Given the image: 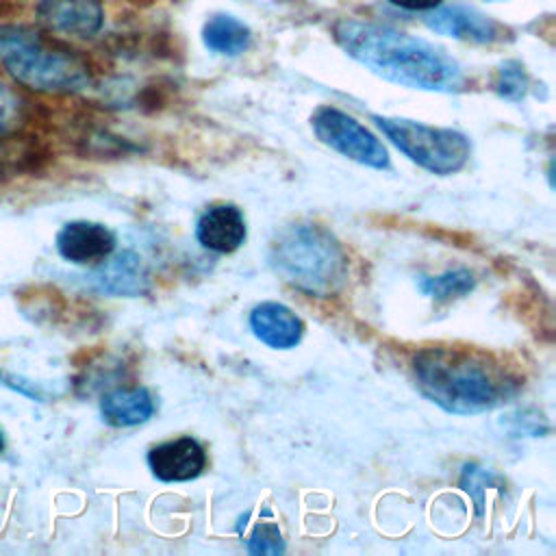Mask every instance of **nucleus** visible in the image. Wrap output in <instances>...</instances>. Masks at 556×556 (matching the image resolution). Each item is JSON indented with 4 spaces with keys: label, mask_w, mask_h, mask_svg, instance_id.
<instances>
[{
    "label": "nucleus",
    "mask_w": 556,
    "mask_h": 556,
    "mask_svg": "<svg viewBox=\"0 0 556 556\" xmlns=\"http://www.w3.org/2000/svg\"><path fill=\"white\" fill-rule=\"evenodd\" d=\"M17 98L0 85V132L7 130L17 119Z\"/></svg>",
    "instance_id": "23"
},
{
    "label": "nucleus",
    "mask_w": 556,
    "mask_h": 556,
    "mask_svg": "<svg viewBox=\"0 0 556 556\" xmlns=\"http://www.w3.org/2000/svg\"><path fill=\"white\" fill-rule=\"evenodd\" d=\"M89 285L106 295L139 298L146 295L152 287L148 265L132 250H122L102 263L87 276Z\"/></svg>",
    "instance_id": "9"
},
{
    "label": "nucleus",
    "mask_w": 556,
    "mask_h": 556,
    "mask_svg": "<svg viewBox=\"0 0 556 556\" xmlns=\"http://www.w3.org/2000/svg\"><path fill=\"white\" fill-rule=\"evenodd\" d=\"M33 28L22 24H0V59L11 52Z\"/></svg>",
    "instance_id": "22"
},
{
    "label": "nucleus",
    "mask_w": 556,
    "mask_h": 556,
    "mask_svg": "<svg viewBox=\"0 0 556 556\" xmlns=\"http://www.w3.org/2000/svg\"><path fill=\"white\" fill-rule=\"evenodd\" d=\"M424 24L439 35H447L452 39L471 41V43H484V46L504 41L508 35L506 26H502L500 22L491 20L482 11L467 4H445V7L439 4L426 11Z\"/></svg>",
    "instance_id": "7"
},
{
    "label": "nucleus",
    "mask_w": 556,
    "mask_h": 556,
    "mask_svg": "<svg viewBox=\"0 0 556 556\" xmlns=\"http://www.w3.org/2000/svg\"><path fill=\"white\" fill-rule=\"evenodd\" d=\"M202 41L211 52L237 56L250 48L252 30L230 13H215L202 26Z\"/></svg>",
    "instance_id": "15"
},
{
    "label": "nucleus",
    "mask_w": 556,
    "mask_h": 556,
    "mask_svg": "<svg viewBox=\"0 0 556 556\" xmlns=\"http://www.w3.org/2000/svg\"><path fill=\"white\" fill-rule=\"evenodd\" d=\"M528 85H530V80H528L526 67L521 65V61L506 59L497 65V72L493 78V89L500 98L519 102L528 93Z\"/></svg>",
    "instance_id": "18"
},
{
    "label": "nucleus",
    "mask_w": 556,
    "mask_h": 556,
    "mask_svg": "<svg viewBox=\"0 0 556 556\" xmlns=\"http://www.w3.org/2000/svg\"><path fill=\"white\" fill-rule=\"evenodd\" d=\"M0 382L13 391H17L20 395L28 397V400H35V402H46L48 400V393L46 389L39 384V382H33L24 376H17V374H7V371H0Z\"/></svg>",
    "instance_id": "21"
},
{
    "label": "nucleus",
    "mask_w": 556,
    "mask_h": 556,
    "mask_svg": "<svg viewBox=\"0 0 556 556\" xmlns=\"http://www.w3.org/2000/svg\"><path fill=\"white\" fill-rule=\"evenodd\" d=\"M502 424H506L515 437H543L549 432L547 419L532 408L515 410V413L506 415V419H502Z\"/></svg>",
    "instance_id": "20"
},
{
    "label": "nucleus",
    "mask_w": 556,
    "mask_h": 556,
    "mask_svg": "<svg viewBox=\"0 0 556 556\" xmlns=\"http://www.w3.org/2000/svg\"><path fill=\"white\" fill-rule=\"evenodd\" d=\"M311 126L321 143L348 156L350 161L374 169L389 167V152L382 141L345 111L334 106H319L311 115Z\"/></svg>",
    "instance_id": "6"
},
{
    "label": "nucleus",
    "mask_w": 556,
    "mask_h": 556,
    "mask_svg": "<svg viewBox=\"0 0 556 556\" xmlns=\"http://www.w3.org/2000/svg\"><path fill=\"white\" fill-rule=\"evenodd\" d=\"M393 7H400L404 11H430L439 7L443 0H389Z\"/></svg>",
    "instance_id": "24"
},
{
    "label": "nucleus",
    "mask_w": 556,
    "mask_h": 556,
    "mask_svg": "<svg viewBox=\"0 0 556 556\" xmlns=\"http://www.w3.org/2000/svg\"><path fill=\"white\" fill-rule=\"evenodd\" d=\"M154 413V397L146 387H115L100 400V415L109 426L128 428L143 424Z\"/></svg>",
    "instance_id": "14"
},
{
    "label": "nucleus",
    "mask_w": 556,
    "mask_h": 556,
    "mask_svg": "<svg viewBox=\"0 0 556 556\" xmlns=\"http://www.w3.org/2000/svg\"><path fill=\"white\" fill-rule=\"evenodd\" d=\"M267 263L274 274L313 298H330L348 282V254L321 224L293 222L269 241Z\"/></svg>",
    "instance_id": "3"
},
{
    "label": "nucleus",
    "mask_w": 556,
    "mask_h": 556,
    "mask_svg": "<svg viewBox=\"0 0 556 556\" xmlns=\"http://www.w3.org/2000/svg\"><path fill=\"white\" fill-rule=\"evenodd\" d=\"M35 17L50 33L87 39L102 28L104 7L100 0H39Z\"/></svg>",
    "instance_id": "8"
},
{
    "label": "nucleus",
    "mask_w": 556,
    "mask_h": 556,
    "mask_svg": "<svg viewBox=\"0 0 556 556\" xmlns=\"http://www.w3.org/2000/svg\"><path fill=\"white\" fill-rule=\"evenodd\" d=\"M148 467L161 482H187L206 467V452L193 437H178L148 452Z\"/></svg>",
    "instance_id": "10"
},
{
    "label": "nucleus",
    "mask_w": 556,
    "mask_h": 556,
    "mask_svg": "<svg viewBox=\"0 0 556 556\" xmlns=\"http://www.w3.org/2000/svg\"><path fill=\"white\" fill-rule=\"evenodd\" d=\"M371 119L406 159L430 174H456L467 165L471 156V143L467 135L454 128L428 126L408 117L374 115Z\"/></svg>",
    "instance_id": "5"
},
{
    "label": "nucleus",
    "mask_w": 556,
    "mask_h": 556,
    "mask_svg": "<svg viewBox=\"0 0 556 556\" xmlns=\"http://www.w3.org/2000/svg\"><path fill=\"white\" fill-rule=\"evenodd\" d=\"M4 450V434H2V430H0V452Z\"/></svg>",
    "instance_id": "25"
},
{
    "label": "nucleus",
    "mask_w": 556,
    "mask_h": 556,
    "mask_svg": "<svg viewBox=\"0 0 556 556\" xmlns=\"http://www.w3.org/2000/svg\"><path fill=\"white\" fill-rule=\"evenodd\" d=\"M250 328L258 341L274 350L295 348L302 339L300 317L280 302H261L250 311Z\"/></svg>",
    "instance_id": "13"
},
{
    "label": "nucleus",
    "mask_w": 556,
    "mask_h": 556,
    "mask_svg": "<svg viewBox=\"0 0 556 556\" xmlns=\"http://www.w3.org/2000/svg\"><path fill=\"white\" fill-rule=\"evenodd\" d=\"M0 63L13 80L41 93H76L91 83L83 56L43 41L35 28Z\"/></svg>",
    "instance_id": "4"
},
{
    "label": "nucleus",
    "mask_w": 556,
    "mask_h": 556,
    "mask_svg": "<svg viewBox=\"0 0 556 556\" xmlns=\"http://www.w3.org/2000/svg\"><path fill=\"white\" fill-rule=\"evenodd\" d=\"M417 287L434 302H450L473 291L476 276L465 267H456L437 276H419Z\"/></svg>",
    "instance_id": "16"
},
{
    "label": "nucleus",
    "mask_w": 556,
    "mask_h": 556,
    "mask_svg": "<svg viewBox=\"0 0 556 556\" xmlns=\"http://www.w3.org/2000/svg\"><path fill=\"white\" fill-rule=\"evenodd\" d=\"M332 37L350 59L389 83L441 93L460 91L467 83L458 61L443 48L397 28L339 20L332 26Z\"/></svg>",
    "instance_id": "2"
},
{
    "label": "nucleus",
    "mask_w": 556,
    "mask_h": 556,
    "mask_svg": "<svg viewBox=\"0 0 556 556\" xmlns=\"http://www.w3.org/2000/svg\"><path fill=\"white\" fill-rule=\"evenodd\" d=\"M419 391L452 415H480L515 400L523 378L491 352L469 345H426L413 354Z\"/></svg>",
    "instance_id": "1"
},
{
    "label": "nucleus",
    "mask_w": 556,
    "mask_h": 556,
    "mask_svg": "<svg viewBox=\"0 0 556 556\" xmlns=\"http://www.w3.org/2000/svg\"><path fill=\"white\" fill-rule=\"evenodd\" d=\"M248 552L250 554H271L278 556L285 552V541L280 534V528L269 521H261L254 526L250 539H248Z\"/></svg>",
    "instance_id": "19"
},
{
    "label": "nucleus",
    "mask_w": 556,
    "mask_h": 556,
    "mask_svg": "<svg viewBox=\"0 0 556 556\" xmlns=\"http://www.w3.org/2000/svg\"><path fill=\"white\" fill-rule=\"evenodd\" d=\"M458 484H460V489L473 500V506H476V515H478V517L484 515V493H486L489 489L504 491V486H506V482H504V478H502L500 473H495L493 469L482 467V465H478V463H467V465H463Z\"/></svg>",
    "instance_id": "17"
},
{
    "label": "nucleus",
    "mask_w": 556,
    "mask_h": 556,
    "mask_svg": "<svg viewBox=\"0 0 556 556\" xmlns=\"http://www.w3.org/2000/svg\"><path fill=\"white\" fill-rule=\"evenodd\" d=\"M115 250V232L98 222H67L56 232V252L70 263H98Z\"/></svg>",
    "instance_id": "11"
},
{
    "label": "nucleus",
    "mask_w": 556,
    "mask_h": 556,
    "mask_svg": "<svg viewBox=\"0 0 556 556\" xmlns=\"http://www.w3.org/2000/svg\"><path fill=\"white\" fill-rule=\"evenodd\" d=\"M245 235V217L235 204H213L200 215L195 224V239L200 245L219 254H230L241 248Z\"/></svg>",
    "instance_id": "12"
}]
</instances>
